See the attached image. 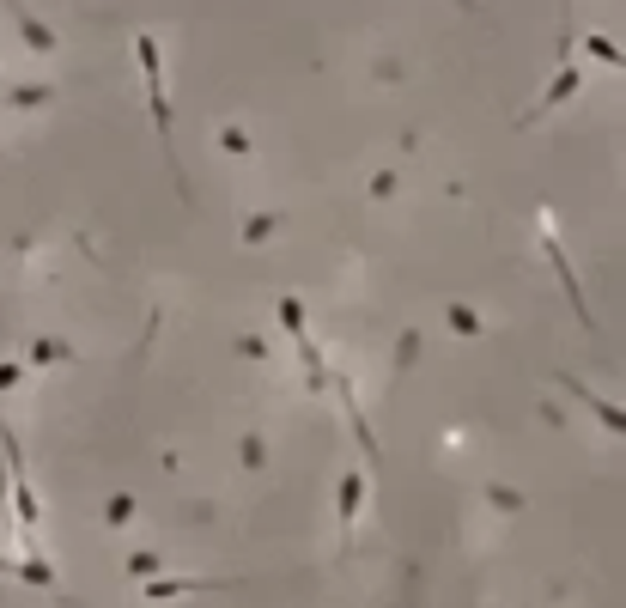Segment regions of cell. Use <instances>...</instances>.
Wrapping results in <instances>:
<instances>
[{
	"instance_id": "cell-1",
	"label": "cell",
	"mask_w": 626,
	"mask_h": 608,
	"mask_svg": "<svg viewBox=\"0 0 626 608\" xmlns=\"http://www.w3.org/2000/svg\"><path fill=\"white\" fill-rule=\"evenodd\" d=\"M134 55H140V80H146L152 128H159V140H165V152H171V128H177V116H171V92H165V49H159V37H152V31H140V37H134ZM171 165H177V152H171ZM177 171H183V165H177Z\"/></svg>"
},
{
	"instance_id": "cell-2",
	"label": "cell",
	"mask_w": 626,
	"mask_h": 608,
	"mask_svg": "<svg viewBox=\"0 0 626 608\" xmlns=\"http://www.w3.org/2000/svg\"><path fill=\"white\" fill-rule=\"evenodd\" d=\"M541 256H547V268H554V280H560V292H566V304H572V317L596 335V311L584 304V286H578V268L566 262V250H560V238H554V219L541 213Z\"/></svg>"
},
{
	"instance_id": "cell-3",
	"label": "cell",
	"mask_w": 626,
	"mask_h": 608,
	"mask_svg": "<svg viewBox=\"0 0 626 608\" xmlns=\"http://www.w3.org/2000/svg\"><path fill=\"white\" fill-rule=\"evenodd\" d=\"M225 584H238V578H177V572L165 566V572H152V578L140 584V596H146V602H177V596H207V590H225Z\"/></svg>"
},
{
	"instance_id": "cell-4",
	"label": "cell",
	"mask_w": 626,
	"mask_h": 608,
	"mask_svg": "<svg viewBox=\"0 0 626 608\" xmlns=\"http://www.w3.org/2000/svg\"><path fill=\"white\" fill-rule=\"evenodd\" d=\"M578 86H584V73H578V61H560V67H554V80H547V86H541V98H535V104L523 110V122H541L547 110H560L566 98H578Z\"/></svg>"
},
{
	"instance_id": "cell-5",
	"label": "cell",
	"mask_w": 626,
	"mask_h": 608,
	"mask_svg": "<svg viewBox=\"0 0 626 608\" xmlns=\"http://www.w3.org/2000/svg\"><path fill=\"white\" fill-rule=\"evenodd\" d=\"M0 578H19V584H31V590H55V566L37 554V542H31L25 554H0Z\"/></svg>"
},
{
	"instance_id": "cell-6",
	"label": "cell",
	"mask_w": 626,
	"mask_h": 608,
	"mask_svg": "<svg viewBox=\"0 0 626 608\" xmlns=\"http://www.w3.org/2000/svg\"><path fill=\"white\" fill-rule=\"evenodd\" d=\"M7 13H13V31H19V43L31 49V55H55L61 49V37H55V25H43L25 0H7Z\"/></svg>"
},
{
	"instance_id": "cell-7",
	"label": "cell",
	"mask_w": 626,
	"mask_h": 608,
	"mask_svg": "<svg viewBox=\"0 0 626 608\" xmlns=\"http://www.w3.org/2000/svg\"><path fill=\"white\" fill-rule=\"evenodd\" d=\"M560 390H566V396H578V402H584V408L596 414V426H602L608 438H620V432H626V414H620V408H614L608 396H596V390H584V384H578V377H572V371H560Z\"/></svg>"
},
{
	"instance_id": "cell-8",
	"label": "cell",
	"mask_w": 626,
	"mask_h": 608,
	"mask_svg": "<svg viewBox=\"0 0 626 608\" xmlns=\"http://www.w3.org/2000/svg\"><path fill=\"white\" fill-rule=\"evenodd\" d=\"M335 511H341V548H353V529H359V511H365V469H347L341 475Z\"/></svg>"
},
{
	"instance_id": "cell-9",
	"label": "cell",
	"mask_w": 626,
	"mask_h": 608,
	"mask_svg": "<svg viewBox=\"0 0 626 608\" xmlns=\"http://www.w3.org/2000/svg\"><path fill=\"white\" fill-rule=\"evenodd\" d=\"M329 390L341 396V408H347V420H353V432H359L365 456L377 463V438H371V420H365V408H359V396H353V377H347V371H329Z\"/></svg>"
},
{
	"instance_id": "cell-10",
	"label": "cell",
	"mask_w": 626,
	"mask_h": 608,
	"mask_svg": "<svg viewBox=\"0 0 626 608\" xmlns=\"http://www.w3.org/2000/svg\"><path fill=\"white\" fill-rule=\"evenodd\" d=\"M292 347H298V365H304V390H310V396H329V359H323L317 335H304V341H292Z\"/></svg>"
},
{
	"instance_id": "cell-11",
	"label": "cell",
	"mask_w": 626,
	"mask_h": 608,
	"mask_svg": "<svg viewBox=\"0 0 626 608\" xmlns=\"http://www.w3.org/2000/svg\"><path fill=\"white\" fill-rule=\"evenodd\" d=\"M61 359H73V341H61V335H37L25 347V365H61Z\"/></svg>"
},
{
	"instance_id": "cell-12",
	"label": "cell",
	"mask_w": 626,
	"mask_h": 608,
	"mask_svg": "<svg viewBox=\"0 0 626 608\" xmlns=\"http://www.w3.org/2000/svg\"><path fill=\"white\" fill-rule=\"evenodd\" d=\"M584 55H590V61H602V67H614V73L626 67V49H620L608 31H590V37H584Z\"/></svg>"
},
{
	"instance_id": "cell-13",
	"label": "cell",
	"mask_w": 626,
	"mask_h": 608,
	"mask_svg": "<svg viewBox=\"0 0 626 608\" xmlns=\"http://www.w3.org/2000/svg\"><path fill=\"white\" fill-rule=\"evenodd\" d=\"M280 329H286L292 341H304V335H310V311H304V298H298V292H286V298H280Z\"/></svg>"
},
{
	"instance_id": "cell-14",
	"label": "cell",
	"mask_w": 626,
	"mask_h": 608,
	"mask_svg": "<svg viewBox=\"0 0 626 608\" xmlns=\"http://www.w3.org/2000/svg\"><path fill=\"white\" fill-rule=\"evenodd\" d=\"M444 323H450L462 341H481V335H487V323H481L475 311H468V304H444Z\"/></svg>"
},
{
	"instance_id": "cell-15",
	"label": "cell",
	"mask_w": 626,
	"mask_h": 608,
	"mask_svg": "<svg viewBox=\"0 0 626 608\" xmlns=\"http://www.w3.org/2000/svg\"><path fill=\"white\" fill-rule=\"evenodd\" d=\"M274 232H280V213H250V219H244V232H238V238H244L250 250H262V244H268Z\"/></svg>"
},
{
	"instance_id": "cell-16",
	"label": "cell",
	"mask_w": 626,
	"mask_h": 608,
	"mask_svg": "<svg viewBox=\"0 0 626 608\" xmlns=\"http://www.w3.org/2000/svg\"><path fill=\"white\" fill-rule=\"evenodd\" d=\"M49 98H55V86H43V80H37V86H13V92H7V110L25 116V110H43Z\"/></svg>"
},
{
	"instance_id": "cell-17",
	"label": "cell",
	"mask_w": 626,
	"mask_h": 608,
	"mask_svg": "<svg viewBox=\"0 0 626 608\" xmlns=\"http://www.w3.org/2000/svg\"><path fill=\"white\" fill-rule=\"evenodd\" d=\"M219 152H225V159H250V152H256V140H250L238 122H219Z\"/></svg>"
},
{
	"instance_id": "cell-18",
	"label": "cell",
	"mask_w": 626,
	"mask_h": 608,
	"mask_svg": "<svg viewBox=\"0 0 626 608\" xmlns=\"http://www.w3.org/2000/svg\"><path fill=\"white\" fill-rule=\"evenodd\" d=\"M122 572H128V578H152V572H165V554H159V548H140V554L122 560Z\"/></svg>"
},
{
	"instance_id": "cell-19",
	"label": "cell",
	"mask_w": 626,
	"mask_h": 608,
	"mask_svg": "<svg viewBox=\"0 0 626 608\" xmlns=\"http://www.w3.org/2000/svg\"><path fill=\"white\" fill-rule=\"evenodd\" d=\"M104 523H110V529H128V523H134V493H110V499H104Z\"/></svg>"
},
{
	"instance_id": "cell-20",
	"label": "cell",
	"mask_w": 626,
	"mask_h": 608,
	"mask_svg": "<svg viewBox=\"0 0 626 608\" xmlns=\"http://www.w3.org/2000/svg\"><path fill=\"white\" fill-rule=\"evenodd\" d=\"M25 390V359H0V396Z\"/></svg>"
},
{
	"instance_id": "cell-21",
	"label": "cell",
	"mask_w": 626,
	"mask_h": 608,
	"mask_svg": "<svg viewBox=\"0 0 626 608\" xmlns=\"http://www.w3.org/2000/svg\"><path fill=\"white\" fill-rule=\"evenodd\" d=\"M262 463H268V444H262V432H244V469L256 475Z\"/></svg>"
},
{
	"instance_id": "cell-22",
	"label": "cell",
	"mask_w": 626,
	"mask_h": 608,
	"mask_svg": "<svg viewBox=\"0 0 626 608\" xmlns=\"http://www.w3.org/2000/svg\"><path fill=\"white\" fill-rule=\"evenodd\" d=\"M414 359H420V335H414V329H408V335H402V341H396V371H408V365H414Z\"/></svg>"
},
{
	"instance_id": "cell-23",
	"label": "cell",
	"mask_w": 626,
	"mask_h": 608,
	"mask_svg": "<svg viewBox=\"0 0 626 608\" xmlns=\"http://www.w3.org/2000/svg\"><path fill=\"white\" fill-rule=\"evenodd\" d=\"M396 189H402V177H396V171H377V177H371V201H389Z\"/></svg>"
},
{
	"instance_id": "cell-24",
	"label": "cell",
	"mask_w": 626,
	"mask_h": 608,
	"mask_svg": "<svg viewBox=\"0 0 626 608\" xmlns=\"http://www.w3.org/2000/svg\"><path fill=\"white\" fill-rule=\"evenodd\" d=\"M238 353H244V359H268V341H262V335H238Z\"/></svg>"
},
{
	"instance_id": "cell-25",
	"label": "cell",
	"mask_w": 626,
	"mask_h": 608,
	"mask_svg": "<svg viewBox=\"0 0 626 608\" xmlns=\"http://www.w3.org/2000/svg\"><path fill=\"white\" fill-rule=\"evenodd\" d=\"M487 499H493V505H499V511H523V493H505V487H493V493H487Z\"/></svg>"
},
{
	"instance_id": "cell-26",
	"label": "cell",
	"mask_w": 626,
	"mask_h": 608,
	"mask_svg": "<svg viewBox=\"0 0 626 608\" xmlns=\"http://www.w3.org/2000/svg\"><path fill=\"white\" fill-rule=\"evenodd\" d=\"M0 499H7V469H0Z\"/></svg>"
},
{
	"instance_id": "cell-27",
	"label": "cell",
	"mask_w": 626,
	"mask_h": 608,
	"mask_svg": "<svg viewBox=\"0 0 626 608\" xmlns=\"http://www.w3.org/2000/svg\"><path fill=\"white\" fill-rule=\"evenodd\" d=\"M456 7H468V13H475V0H456Z\"/></svg>"
}]
</instances>
